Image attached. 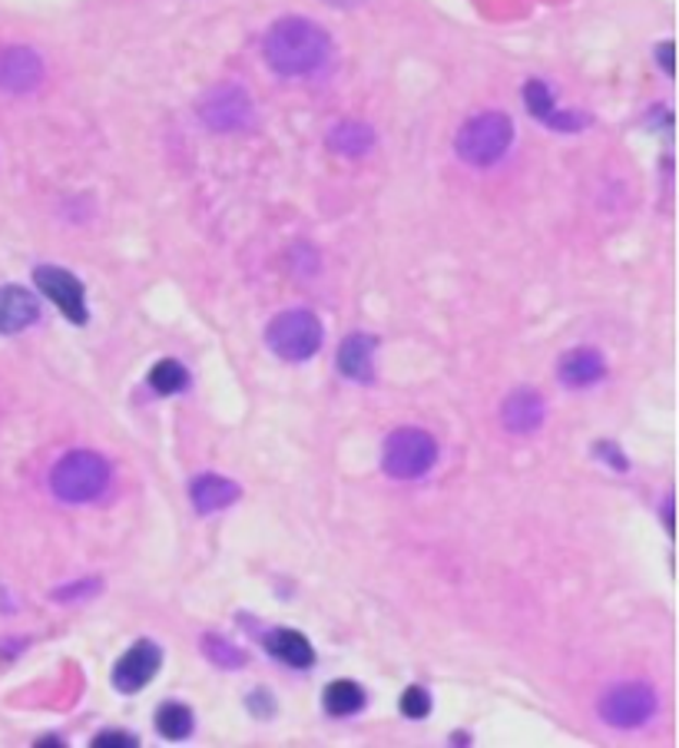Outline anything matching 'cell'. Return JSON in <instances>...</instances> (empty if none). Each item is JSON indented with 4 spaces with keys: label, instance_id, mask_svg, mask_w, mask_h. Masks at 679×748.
Listing matches in <instances>:
<instances>
[{
    "label": "cell",
    "instance_id": "6da1fadb",
    "mask_svg": "<svg viewBox=\"0 0 679 748\" xmlns=\"http://www.w3.org/2000/svg\"><path fill=\"white\" fill-rule=\"evenodd\" d=\"M331 57L328 34L305 17H286L266 34V60L279 76H308Z\"/></svg>",
    "mask_w": 679,
    "mask_h": 748
},
{
    "label": "cell",
    "instance_id": "7a4b0ae2",
    "mask_svg": "<svg viewBox=\"0 0 679 748\" xmlns=\"http://www.w3.org/2000/svg\"><path fill=\"white\" fill-rule=\"evenodd\" d=\"M110 487V464L94 451H70L50 470V490L63 504H87Z\"/></svg>",
    "mask_w": 679,
    "mask_h": 748
},
{
    "label": "cell",
    "instance_id": "3957f363",
    "mask_svg": "<svg viewBox=\"0 0 679 748\" xmlns=\"http://www.w3.org/2000/svg\"><path fill=\"white\" fill-rule=\"evenodd\" d=\"M514 143V123L507 113H481L468 120L454 139L458 156L471 165H494Z\"/></svg>",
    "mask_w": 679,
    "mask_h": 748
},
{
    "label": "cell",
    "instance_id": "277c9868",
    "mask_svg": "<svg viewBox=\"0 0 679 748\" xmlns=\"http://www.w3.org/2000/svg\"><path fill=\"white\" fill-rule=\"evenodd\" d=\"M322 339H325L322 321L305 308L282 311L266 328V345L282 361H308L312 355H318Z\"/></svg>",
    "mask_w": 679,
    "mask_h": 748
},
{
    "label": "cell",
    "instance_id": "5b68a950",
    "mask_svg": "<svg viewBox=\"0 0 679 748\" xmlns=\"http://www.w3.org/2000/svg\"><path fill=\"white\" fill-rule=\"evenodd\" d=\"M438 461V444L421 428H398L381 447V467L395 480H417Z\"/></svg>",
    "mask_w": 679,
    "mask_h": 748
},
{
    "label": "cell",
    "instance_id": "8992f818",
    "mask_svg": "<svg viewBox=\"0 0 679 748\" xmlns=\"http://www.w3.org/2000/svg\"><path fill=\"white\" fill-rule=\"evenodd\" d=\"M601 719L614 728H640L656 712V692L646 683H620L601 696Z\"/></svg>",
    "mask_w": 679,
    "mask_h": 748
},
{
    "label": "cell",
    "instance_id": "52a82bcc",
    "mask_svg": "<svg viewBox=\"0 0 679 748\" xmlns=\"http://www.w3.org/2000/svg\"><path fill=\"white\" fill-rule=\"evenodd\" d=\"M199 120L216 133H235L245 130L252 120V100L235 83H219V87L206 90L199 100Z\"/></svg>",
    "mask_w": 679,
    "mask_h": 748
},
{
    "label": "cell",
    "instance_id": "ba28073f",
    "mask_svg": "<svg viewBox=\"0 0 679 748\" xmlns=\"http://www.w3.org/2000/svg\"><path fill=\"white\" fill-rule=\"evenodd\" d=\"M34 282L73 324L87 321V292H83V282L76 275H70L66 269H57V266H40L34 272Z\"/></svg>",
    "mask_w": 679,
    "mask_h": 748
},
{
    "label": "cell",
    "instance_id": "9c48e42d",
    "mask_svg": "<svg viewBox=\"0 0 679 748\" xmlns=\"http://www.w3.org/2000/svg\"><path fill=\"white\" fill-rule=\"evenodd\" d=\"M159 662H162V652L156 642L149 639H140L136 646H130L113 666V686L120 692H140L156 673H159Z\"/></svg>",
    "mask_w": 679,
    "mask_h": 748
},
{
    "label": "cell",
    "instance_id": "30bf717a",
    "mask_svg": "<svg viewBox=\"0 0 679 748\" xmlns=\"http://www.w3.org/2000/svg\"><path fill=\"white\" fill-rule=\"evenodd\" d=\"M44 83V60L31 47H4L0 50V90L4 94H31Z\"/></svg>",
    "mask_w": 679,
    "mask_h": 748
},
{
    "label": "cell",
    "instance_id": "8fae6325",
    "mask_svg": "<svg viewBox=\"0 0 679 748\" xmlns=\"http://www.w3.org/2000/svg\"><path fill=\"white\" fill-rule=\"evenodd\" d=\"M544 418H547V404H544V397H541L537 391H531V388L514 391L511 397L504 401V407H500V421H504V428L514 431V434H531V431H537V428L544 425Z\"/></svg>",
    "mask_w": 679,
    "mask_h": 748
},
{
    "label": "cell",
    "instance_id": "7c38bea8",
    "mask_svg": "<svg viewBox=\"0 0 679 748\" xmlns=\"http://www.w3.org/2000/svg\"><path fill=\"white\" fill-rule=\"evenodd\" d=\"M37 298L21 285H0V335H17L37 321Z\"/></svg>",
    "mask_w": 679,
    "mask_h": 748
},
{
    "label": "cell",
    "instance_id": "4fadbf2b",
    "mask_svg": "<svg viewBox=\"0 0 679 748\" xmlns=\"http://www.w3.org/2000/svg\"><path fill=\"white\" fill-rule=\"evenodd\" d=\"M607 365L601 358V352H593V348H577V352H567L557 365V378L560 384L567 388H590V384H597L604 378Z\"/></svg>",
    "mask_w": 679,
    "mask_h": 748
},
{
    "label": "cell",
    "instance_id": "5bb4252c",
    "mask_svg": "<svg viewBox=\"0 0 679 748\" xmlns=\"http://www.w3.org/2000/svg\"><path fill=\"white\" fill-rule=\"evenodd\" d=\"M375 352H378V339L375 335H349L342 342V352H338L342 375L352 378V381L368 384L375 378Z\"/></svg>",
    "mask_w": 679,
    "mask_h": 748
},
{
    "label": "cell",
    "instance_id": "9a60e30c",
    "mask_svg": "<svg viewBox=\"0 0 679 748\" xmlns=\"http://www.w3.org/2000/svg\"><path fill=\"white\" fill-rule=\"evenodd\" d=\"M190 496L199 514H216L239 501V487L222 474H199L190 487Z\"/></svg>",
    "mask_w": 679,
    "mask_h": 748
},
{
    "label": "cell",
    "instance_id": "2e32d148",
    "mask_svg": "<svg viewBox=\"0 0 679 748\" xmlns=\"http://www.w3.org/2000/svg\"><path fill=\"white\" fill-rule=\"evenodd\" d=\"M266 649L279 662L292 666V670H308L312 662H315V649L308 646V639L299 629H276V633H269L266 636Z\"/></svg>",
    "mask_w": 679,
    "mask_h": 748
},
{
    "label": "cell",
    "instance_id": "e0dca14e",
    "mask_svg": "<svg viewBox=\"0 0 679 748\" xmlns=\"http://www.w3.org/2000/svg\"><path fill=\"white\" fill-rule=\"evenodd\" d=\"M375 146V133L365 123L345 120L328 133V149L342 152V156H365Z\"/></svg>",
    "mask_w": 679,
    "mask_h": 748
},
{
    "label": "cell",
    "instance_id": "ac0fdd59",
    "mask_svg": "<svg viewBox=\"0 0 679 748\" xmlns=\"http://www.w3.org/2000/svg\"><path fill=\"white\" fill-rule=\"evenodd\" d=\"M325 709L328 715H338V719H345V715H355L362 706H365V689L352 679H338V683H328L325 686Z\"/></svg>",
    "mask_w": 679,
    "mask_h": 748
},
{
    "label": "cell",
    "instance_id": "d6986e66",
    "mask_svg": "<svg viewBox=\"0 0 679 748\" xmlns=\"http://www.w3.org/2000/svg\"><path fill=\"white\" fill-rule=\"evenodd\" d=\"M156 728H159L162 738H173V741L193 735V712H190V706H183V702H166V706L159 709V715H156Z\"/></svg>",
    "mask_w": 679,
    "mask_h": 748
},
{
    "label": "cell",
    "instance_id": "ffe728a7",
    "mask_svg": "<svg viewBox=\"0 0 679 748\" xmlns=\"http://www.w3.org/2000/svg\"><path fill=\"white\" fill-rule=\"evenodd\" d=\"M149 384H153V391H159V394H177V391H183V388L190 384V375H186V368H183L180 361L162 358V361L149 371Z\"/></svg>",
    "mask_w": 679,
    "mask_h": 748
},
{
    "label": "cell",
    "instance_id": "44dd1931",
    "mask_svg": "<svg viewBox=\"0 0 679 748\" xmlns=\"http://www.w3.org/2000/svg\"><path fill=\"white\" fill-rule=\"evenodd\" d=\"M203 652L209 655V662H216L219 670H242L245 666V652L232 642H226L222 636H203Z\"/></svg>",
    "mask_w": 679,
    "mask_h": 748
},
{
    "label": "cell",
    "instance_id": "7402d4cb",
    "mask_svg": "<svg viewBox=\"0 0 679 748\" xmlns=\"http://www.w3.org/2000/svg\"><path fill=\"white\" fill-rule=\"evenodd\" d=\"M524 100H528V110L537 117V120H550V113L557 110L554 107V94H550V87L547 83H541V79H531L528 87H524Z\"/></svg>",
    "mask_w": 679,
    "mask_h": 748
},
{
    "label": "cell",
    "instance_id": "603a6c76",
    "mask_svg": "<svg viewBox=\"0 0 679 748\" xmlns=\"http://www.w3.org/2000/svg\"><path fill=\"white\" fill-rule=\"evenodd\" d=\"M401 712L408 715V719H424L432 712V696H428V689H421V686H411V689H404V696H401Z\"/></svg>",
    "mask_w": 679,
    "mask_h": 748
},
{
    "label": "cell",
    "instance_id": "cb8c5ba5",
    "mask_svg": "<svg viewBox=\"0 0 679 748\" xmlns=\"http://www.w3.org/2000/svg\"><path fill=\"white\" fill-rule=\"evenodd\" d=\"M94 745L97 748H130V745H136V738L126 732H104V735H97Z\"/></svg>",
    "mask_w": 679,
    "mask_h": 748
},
{
    "label": "cell",
    "instance_id": "d4e9b609",
    "mask_svg": "<svg viewBox=\"0 0 679 748\" xmlns=\"http://www.w3.org/2000/svg\"><path fill=\"white\" fill-rule=\"evenodd\" d=\"M100 590V579H83L80 587H73V590H57L53 597L57 600H76V597H87V593H97Z\"/></svg>",
    "mask_w": 679,
    "mask_h": 748
},
{
    "label": "cell",
    "instance_id": "484cf974",
    "mask_svg": "<svg viewBox=\"0 0 679 748\" xmlns=\"http://www.w3.org/2000/svg\"><path fill=\"white\" fill-rule=\"evenodd\" d=\"M597 454L610 457V461H614V464H617L620 470H627V461H623V457L617 454V447H614V444H597Z\"/></svg>",
    "mask_w": 679,
    "mask_h": 748
},
{
    "label": "cell",
    "instance_id": "4316f807",
    "mask_svg": "<svg viewBox=\"0 0 679 748\" xmlns=\"http://www.w3.org/2000/svg\"><path fill=\"white\" fill-rule=\"evenodd\" d=\"M659 63L666 73H672V44H659Z\"/></svg>",
    "mask_w": 679,
    "mask_h": 748
},
{
    "label": "cell",
    "instance_id": "83f0119b",
    "mask_svg": "<svg viewBox=\"0 0 679 748\" xmlns=\"http://www.w3.org/2000/svg\"><path fill=\"white\" fill-rule=\"evenodd\" d=\"M328 4H338V8H359L362 0H328Z\"/></svg>",
    "mask_w": 679,
    "mask_h": 748
}]
</instances>
